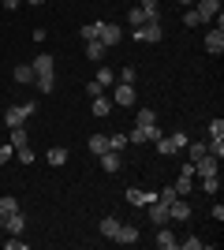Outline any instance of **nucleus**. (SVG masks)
Wrapping results in <instances>:
<instances>
[{"label": "nucleus", "mask_w": 224, "mask_h": 250, "mask_svg": "<svg viewBox=\"0 0 224 250\" xmlns=\"http://www.w3.org/2000/svg\"><path fill=\"white\" fill-rule=\"evenodd\" d=\"M34 67V83H38V94H53L56 90V56H38V60L30 63Z\"/></svg>", "instance_id": "obj_1"}, {"label": "nucleus", "mask_w": 224, "mask_h": 250, "mask_svg": "<svg viewBox=\"0 0 224 250\" xmlns=\"http://www.w3.org/2000/svg\"><path fill=\"white\" fill-rule=\"evenodd\" d=\"M34 108H38V104H34V101L11 104L8 112H4V124H8V127H22V124H26V120H30V116H34Z\"/></svg>", "instance_id": "obj_2"}, {"label": "nucleus", "mask_w": 224, "mask_h": 250, "mask_svg": "<svg viewBox=\"0 0 224 250\" xmlns=\"http://www.w3.org/2000/svg\"><path fill=\"white\" fill-rule=\"evenodd\" d=\"M131 38H135V42H142V45L161 42V38H164V30H161V19H157V22H142V26H135V30H131Z\"/></svg>", "instance_id": "obj_3"}, {"label": "nucleus", "mask_w": 224, "mask_h": 250, "mask_svg": "<svg viewBox=\"0 0 224 250\" xmlns=\"http://www.w3.org/2000/svg\"><path fill=\"white\" fill-rule=\"evenodd\" d=\"M135 101H139V90H135V83H120L116 90H112V104H120V108H131Z\"/></svg>", "instance_id": "obj_4"}, {"label": "nucleus", "mask_w": 224, "mask_h": 250, "mask_svg": "<svg viewBox=\"0 0 224 250\" xmlns=\"http://www.w3.org/2000/svg\"><path fill=\"white\" fill-rule=\"evenodd\" d=\"M97 42L105 45V49H112V45L123 42V30H120L116 22H101V30H97Z\"/></svg>", "instance_id": "obj_5"}, {"label": "nucleus", "mask_w": 224, "mask_h": 250, "mask_svg": "<svg viewBox=\"0 0 224 250\" xmlns=\"http://www.w3.org/2000/svg\"><path fill=\"white\" fill-rule=\"evenodd\" d=\"M191 8L198 11V19H202V22H209V19H217V15H221V0H194Z\"/></svg>", "instance_id": "obj_6"}, {"label": "nucleus", "mask_w": 224, "mask_h": 250, "mask_svg": "<svg viewBox=\"0 0 224 250\" xmlns=\"http://www.w3.org/2000/svg\"><path fill=\"white\" fill-rule=\"evenodd\" d=\"M157 138H161V131H157V124H153V127H131L127 142H135V146H142V142H157Z\"/></svg>", "instance_id": "obj_7"}, {"label": "nucleus", "mask_w": 224, "mask_h": 250, "mask_svg": "<svg viewBox=\"0 0 224 250\" xmlns=\"http://www.w3.org/2000/svg\"><path fill=\"white\" fill-rule=\"evenodd\" d=\"M112 108H116V104H112V97H108V94H97V97H90V112H94L97 120H105V116L112 112Z\"/></svg>", "instance_id": "obj_8"}, {"label": "nucleus", "mask_w": 224, "mask_h": 250, "mask_svg": "<svg viewBox=\"0 0 224 250\" xmlns=\"http://www.w3.org/2000/svg\"><path fill=\"white\" fill-rule=\"evenodd\" d=\"M168 220H191V202L187 198H172L168 202Z\"/></svg>", "instance_id": "obj_9"}, {"label": "nucleus", "mask_w": 224, "mask_h": 250, "mask_svg": "<svg viewBox=\"0 0 224 250\" xmlns=\"http://www.w3.org/2000/svg\"><path fill=\"white\" fill-rule=\"evenodd\" d=\"M217 165H221V161H217L213 153H205V157H198V161H194V176H217Z\"/></svg>", "instance_id": "obj_10"}, {"label": "nucleus", "mask_w": 224, "mask_h": 250, "mask_svg": "<svg viewBox=\"0 0 224 250\" xmlns=\"http://www.w3.org/2000/svg\"><path fill=\"white\" fill-rule=\"evenodd\" d=\"M149 220H153V228H164V224H168V206H164V202H149Z\"/></svg>", "instance_id": "obj_11"}, {"label": "nucleus", "mask_w": 224, "mask_h": 250, "mask_svg": "<svg viewBox=\"0 0 224 250\" xmlns=\"http://www.w3.org/2000/svg\"><path fill=\"white\" fill-rule=\"evenodd\" d=\"M116 243H123V247H131V243H139V228L135 224H123L120 220V228H116V235H112Z\"/></svg>", "instance_id": "obj_12"}, {"label": "nucleus", "mask_w": 224, "mask_h": 250, "mask_svg": "<svg viewBox=\"0 0 224 250\" xmlns=\"http://www.w3.org/2000/svg\"><path fill=\"white\" fill-rule=\"evenodd\" d=\"M0 224H4V231H8V235H22V228H26V217H22V209H19V213L4 217Z\"/></svg>", "instance_id": "obj_13"}, {"label": "nucleus", "mask_w": 224, "mask_h": 250, "mask_svg": "<svg viewBox=\"0 0 224 250\" xmlns=\"http://www.w3.org/2000/svg\"><path fill=\"white\" fill-rule=\"evenodd\" d=\"M205 52H213V56L224 52V30H209L205 34Z\"/></svg>", "instance_id": "obj_14"}, {"label": "nucleus", "mask_w": 224, "mask_h": 250, "mask_svg": "<svg viewBox=\"0 0 224 250\" xmlns=\"http://www.w3.org/2000/svg\"><path fill=\"white\" fill-rule=\"evenodd\" d=\"M153 198H157L153 190H139V187H127V202H131V206H149Z\"/></svg>", "instance_id": "obj_15"}, {"label": "nucleus", "mask_w": 224, "mask_h": 250, "mask_svg": "<svg viewBox=\"0 0 224 250\" xmlns=\"http://www.w3.org/2000/svg\"><path fill=\"white\" fill-rule=\"evenodd\" d=\"M157 247H161V250H176V247H180V239L168 231V224H164V228H157Z\"/></svg>", "instance_id": "obj_16"}, {"label": "nucleus", "mask_w": 224, "mask_h": 250, "mask_svg": "<svg viewBox=\"0 0 224 250\" xmlns=\"http://www.w3.org/2000/svg\"><path fill=\"white\" fill-rule=\"evenodd\" d=\"M11 138H8V146L11 149H22V146H30V138H26V127H8Z\"/></svg>", "instance_id": "obj_17"}, {"label": "nucleus", "mask_w": 224, "mask_h": 250, "mask_svg": "<svg viewBox=\"0 0 224 250\" xmlns=\"http://www.w3.org/2000/svg\"><path fill=\"white\" fill-rule=\"evenodd\" d=\"M11 79H15L19 86H30L34 83V67H30V63H19V67L11 71Z\"/></svg>", "instance_id": "obj_18"}, {"label": "nucleus", "mask_w": 224, "mask_h": 250, "mask_svg": "<svg viewBox=\"0 0 224 250\" xmlns=\"http://www.w3.org/2000/svg\"><path fill=\"white\" fill-rule=\"evenodd\" d=\"M120 165H123V161H120L116 149H105V153H101V168H105V172H120Z\"/></svg>", "instance_id": "obj_19"}, {"label": "nucleus", "mask_w": 224, "mask_h": 250, "mask_svg": "<svg viewBox=\"0 0 224 250\" xmlns=\"http://www.w3.org/2000/svg\"><path fill=\"white\" fill-rule=\"evenodd\" d=\"M97 86H101V90H108V86L116 83V71H112V67H105V63H101V67H97V79H94Z\"/></svg>", "instance_id": "obj_20"}, {"label": "nucleus", "mask_w": 224, "mask_h": 250, "mask_svg": "<svg viewBox=\"0 0 224 250\" xmlns=\"http://www.w3.org/2000/svg\"><path fill=\"white\" fill-rule=\"evenodd\" d=\"M116 228H120V217H105L101 224H97V231H101V239H112V235H116Z\"/></svg>", "instance_id": "obj_21"}, {"label": "nucleus", "mask_w": 224, "mask_h": 250, "mask_svg": "<svg viewBox=\"0 0 224 250\" xmlns=\"http://www.w3.org/2000/svg\"><path fill=\"white\" fill-rule=\"evenodd\" d=\"M105 52H108V49H105L101 42H86V60L97 63V60H105Z\"/></svg>", "instance_id": "obj_22"}, {"label": "nucleus", "mask_w": 224, "mask_h": 250, "mask_svg": "<svg viewBox=\"0 0 224 250\" xmlns=\"http://www.w3.org/2000/svg\"><path fill=\"white\" fill-rule=\"evenodd\" d=\"M172 187H176V194H180V198H187V194H191V187H194V176H183V172H180V179H176Z\"/></svg>", "instance_id": "obj_23"}, {"label": "nucleus", "mask_w": 224, "mask_h": 250, "mask_svg": "<svg viewBox=\"0 0 224 250\" xmlns=\"http://www.w3.org/2000/svg\"><path fill=\"white\" fill-rule=\"evenodd\" d=\"M157 124V112L153 108H139V116H135V127H153Z\"/></svg>", "instance_id": "obj_24"}, {"label": "nucleus", "mask_w": 224, "mask_h": 250, "mask_svg": "<svg viewBox=\"0 0 224 250\" xmlns=\"http://www.w3.org/2000/svg\"><path fill=\"white\" fill-rule=\"evenodd\" d=\"M49 165H53V168H64L67 165V149L64 146H53V149H49Z\"/></svg>", "instance_id": "obj_25"}, {"label": "nucleus", "mask_w": 224, "mask_h": 250, "mask_svg": "<svg viewBox=\"0 0 224 250\" xmlns=\"http://www.w3.org/2000/svg\"><path fill=\"white\" fill-rule=\"evenodd\" d=\"M11 213H19V202L11 198V194H4V198H0V220L11 217Z\"/></svg>", "instance_id": "obj_26"}, {"label": "nucleus", "mask_w": 224, "mask_h": 250, "mask_svg": "<svg viewBox=\"0 0 224 250\" xmlns=\"http://www.w3.org/2000/svg\"><path fill=\"white\" fill-rule=\"evenodd\" d=\"M86 146H90L97 157H101V153L108 149V135H90V142H86Z\"/></svg>", "instance_id": "obj_27"}, {"label": "nucleus", "mask_w": 224, "mask_h": 250, "mask_svg": "<svg viewBox=\"0 0 224 250\" xmlns=\"http://www.w3.org/2000/svg\"><path fill=\"white\" fill-rule=\"evenodd\" d=\"M127 22H131V26H142V22H149V15H146L142 8H131V11H127Z\"/></svg>", "instance_id": "obj_28"}, {"label": "nucleus", "mask_w": 224, "mask_h": 250, "mask_svg": "<svg viewBox=\"0 0 224 250\" xmlns=\"http://www.w3.org/2000/svg\"><path fill=\"white\" fill-rule=\"evenodd\" d=\"M97 30H101V22H86L79 34H82V42H97Z\"/></svg>", "instance_id": "obj_29"}, {"label": "nucleus", "mask_w": 224, "mask_h": 250, "mask_svg": "<svg viewBox=\"0 0 224 250\" xmlns=\"http://www.w3.org/2000/svg\"><path fill=\"white\" fill-rule=\"evenodd\" d=\"M202 190H205V194H217V190H221V176H205L202 179Z\"/></svg>", "instance_id": "obj_30"}, {"label": "nucleus", "mask_w": 224, "mask_h": 250, "mask_svg": "<svg viewBox=\"0 0 224 250\" xmlns=\"http://www.w3.org/2000/svg\"><path fill=\"white\" fill-rule=\"evenodd\" d=\"M180 247H183V250H202L205 239H198V235H187V239H180Z\"/></svg>", "instance_id": "obj_31"}, {"label": "nucleus", "mask_w": 224, "mask_h": 250, "mask_svg": "<svg viewBox=\"0 0 224 250\" xmlns=\"http://www.w3.org/2000/svg\"><path fill=\"white\" fill-rule=\"evenodd\" d=\"M176 149H180V146L172 142V135L168 138H157V153H176Z\"/></svg>", "instance_id": "obj_32"}, {"label": "nucleus", "mask_w": 224, "mask_h": 250, "mask_svg": "<svg viewBox=\"0 0 224 250\" xmlns=\"http://www.w3.org/2000/svg\"><path fill=\"white\" fill-rule=\"evenodd\" d=\"M187 153H191V165H194L198 157H205V142H191V146H187Z\"/></svg>", "instance_id": "obj_33"}, {"label": "nucleus", "mask_w": 224, "mask_h": 250, "mask_svg": "<svg viewBox=\"0 0 224 250\" xmlns=\"http://www.w3.org/2000/svg\"><path fill=\"white\" fill-rule=\"evenodd\" d=\"M183 26H202V19H198V11H194V8L183 11Z\"/></svg>", "instance_id": "obj_34"}, {"label": "nucleus", "mask_w": 224, "mask_h": 250, "mask_svg": "<svg viewBox=\"0 0 224 250\" xmlns=\"http://www.w3.org/2000/svg\"><path fill=\"white\" fill-rule=\"evenodd\" d=\"M123 146H127V135H108V149H116V153H120Z\"/></svg>", "instance_id": "obj_35"}, {"label": "nucleus", "mask_w": 224, "mask_h": 250, "mask_svg": "<svg viewBox=\"0 0 224 250\" xmlns=\"http://www.w3.org/2000/svg\"><path fill=\"white\" fill-rule=\"evenodd\" d=\"M209 138H224V120H209Z\"/></svg>", "instance_id": "obj_36"}, {"label": "nucleus", "mask_w": 224, "mask_h": 250, "mask_svg": "<svg viewBox=\"0 0 224 250\" xmlns=\"http://www.w3.org/2000/svg\"><path fill=\"white\" fill-rule=\"evenodd\" d=\"M135 75H139V71H135V67H131V63H127L123 71H116V79H120V83H135Z\"/></svg>", "instance_id": "obj_37"}, {"label": "nucleus", "mask_w": 224, "mask_h": 250, "mask_svg": "<svg viewBox=\"0 0 224 250\" xmlns=\"http://www.w3.org/2000/svg\"><path fill=\"white\" fill-rule=\"evenodd\" d=\"M15 157H19L22 165H34V149H30V146H22V149H15Z\"/></svg>", "instance_id": "obj_38"}, {"label": "nucleus", "mask_w": 224, "mask_h": 250, "mask_svg": "<svg viewBox=\"0 0 224 250\" xmlns=\"http://www.w3.org/2000/svg\"><path fill=\"white\" fill-rule=\"evenodd\" d=\"M172 198H180V194H176V187H164V190H161V194H157V202H164V206H168Z\"/></svg>", "instance_id": "obj_39"}, {"label": "nucleus", "mask_w": 224, "mask_h": 250, "mask_svg": "<svg viewBox=\"0 0 224 250\" xmlns=\"http://www.w3.org/2000/svg\"><path fill=\"white\" fill-rule=\"evenodd\" d=\"M209 213H213V220H217V224H221V220H224V206H221V202H217V206L209 209Z\"/></svg>", "instance_id": "obj_40"}, {"label": "nucleus", "mask_w": 224, "mask_h": 250, "mask_svg": "<svg viewBox=\"0 0 224 250\" xmlns=\"http://www.w3.org/2000/svg\"><path fill=\"white\" fill-rule=\"evenodd\" d=\"M4 247H8V250H26V243H22V239H8Z\"/></svg>", "instance_id": "obj_41"}, {"label": "nucleus", "mask_w": 224, "mask_h": 250, "mask_svg": "<svg viewBox=\"0 0 224 250\" xmlns=\"http://www.w3.org/2000/svg\"><path fill=\"white\" fill-rule=\"evenodd\" d=\"M11 153H15L11 146H0V165H8V157H11Z\"/></svg>", "instance_id": "obj_42"}, {"label": "nucleus", "mask_w": 224, "mask_h": 250, "mask_svg": "<svg viewBox=\"0 0 224 250\" xmlns=\"http://www.w3.org/2000/svg\"><path fill=\"white\" fill-rule=\"evenodd\" d=\"M0 4H4V8H8V11H15V8H19V4H22V0H0Z\"/></svg>", "instance_id": "obj_43"}, {"label": "nucleus", "mask_w": 224, "mask_h": 250, "mask_svg": "<svg viewBox=\"0 0 224 250\" xmlns=\"http://www.w3.org/2000/svg\"><path fill=\"white\" fill-rule=\"evenodd\" d=\"M26 4H34V8H38V4H45V0H26Z\"/></svg>", "instance_id": "obj_44"}, {"label": "nucleus", "mask_w": 224, "mask_h": 250, "mask_svg": "<svg viewBox=\"0 0 224 250\" xmlns=\"http://www.w3.org/2000/svg\"><path fill=\"white\" fill-rule=\"evenodd\" d=\"M180 4H187V8H191V4H194V0H180Z\"/></svg>", "instance_id": "obj_45"}]
</instances>
